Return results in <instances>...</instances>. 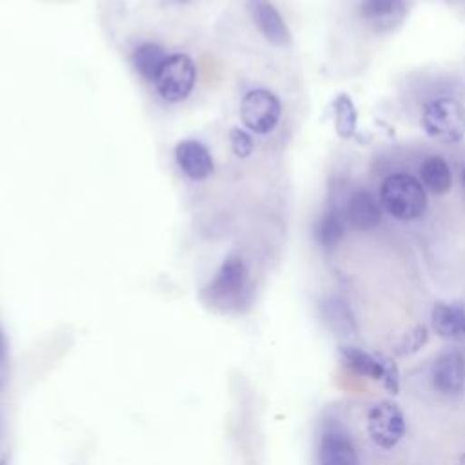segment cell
I'll use <instances>...</instances> for the list:
<instances>
[{
  "label": "cell",
  "mask_w": 465,
  "mask_h": 465,
  "mask_svg": "<svg viewBox=\"0 0 465 465\" xmlns=\"http://www.w3.org/2000/svg\"><path fill=\"white\" fill-rule=\"evenodd\" d=\"M383 209L398 220H414L427 207L425 189L420 180L411 174H391L380 189Z\"/></svg>",
  "instance_id": "6da1fadb"
},
{
  "label": "cell",
  "mask_w": 465,
  "mask_h": 465,
  "mask_svg": "<svg viewBox=\"0 0 465 465\" xmlns=\"http://www.w3.org/2000/svg\"><path fill=\"white\" fill-rule=\"evenodd\" d=\"M338 352L341 363L352 372L380 381L391 394L400 392V369L391 356L381 352H369L354 345H341Z\"/></svg>",
  "instance_id": "7a4b0ae2"
},
{
  "label": "cell",
  "mask_w": 465,
  "mask_h": 465,
  "mask_svg": "<svg viewBox=\"0 0 465 465\" xmlns=\"http://www.w3.org/2000/svg\"><path fill=\"white\" fill-rule=\"evenodd\" d=\"M421 125L440 142L452 143L465 134V107L454 98H436L423 105Z\"/></svg>",
  "instance_id": "3957f363"
},
{
  "label": "cell",
  "mask_w": 465,
  "mask_h": 465,
  "mask_svg": "<svg viewBox=\"0 0 465 465\" xmlns=\"http://www.w3.org/2000/svg\"><path fill=\"white\" fill-rule=\"evenodd\" d=\"M405 414L392 400H380L367 411V432L380 449H394L405 436Z\"/></svg>",
  "instance_id": "277c9868"
},
{
  "label": "cell",
  "mask_w": 465,
  "mask_h": 465,
  "mask_svg": "<svg viewBox=\"0 0 465 465\" xmlns=\"http://www.w3.org/2000/svg\"><path fill=\"white\" fill-rule=\"evenodd\" d=\"M196 84V67L194 62L185 53L169 54L162 71L158 73L154 85L158 94L167 102L185 100Z\"/></svg>",
  "instance_id": "5b68a950"
},
{
  "label": "cell",
  "mask_w": 465,
  "mask_h": 465,
  "mask_svg": "<svg viewBox=\"0 0 465 465\" xmlns=\"http://www.w3.org/2000/svg\"><path fill=\"white\" fill-rule=\"evenodd\" d=\"M280 116L282 104L278 96L267 89H252L242 98L240 118L243 125L256 134L271 133L278 125Z\"/></svg>",
  "instance_id": "8992f818"
},
{
  "label": "cell",
  "mask_w": 465,
  "mask_h": 465,
  "mask_svg": "<svg viewBox=\"0 0 465 465\" xmlns=\"http://www.w3.org/2000/svg\"><path fill=\"white\" fill-rule=\"evenodd\" d=\"M247 285V267L238 254H231L223 260L218 272L211 280L207 292L216 303H232L236 302Z\"/></svg>",
  "instance_id": "52a82bcc"
},
{
  "label": "cell",
  "mask_w": 465,
  "mask_h": 465,
  "mask_svg": "<svg viewBox=\"0 0 465 465\" xmlns=\"http://www.w3.org/2000/svg\"><path fill=\"white\" fill-rule=\"evenodd\" d=\"M430 383L443 396H458L465 389V358L458 349H443L436 354Z\"/></svg>",
  "instance_id": "ba28073f"
},
{
  "label": "cell",
  "mask_w": 465,
  "mask_h": 465,
  "mask_svg": "<svg viewBox=\"0 0 465 465\" xmlns=\"http://www.w3.org/2000/svg\"><path fill=\"white\" fill-rule=\"evenodd\" d=\"M318 465H360L356 447L341 429H327L318 443Z\"/></svg>",
  "instance_id": "9c48e42d"
},
{
  "label": "cell",
  "mask_w": 465,
  "mask_h": 465,
  "mask_svg": "<svg viewBox=\"0 0 465 465\" xmlns=\"http://www.w3.org/2000/svg\"><path fill=\"white\" fill-rule=\"evenodd\" d=\"M247 11L265 40H269L274 45H287L291 42L287 24L269 0H249Z\"/></svg>",
  "instance_id": "30bf717a"
},
{
  "label": "cell",
  "mask_w": 465,
  "mask_h": 465,
  "mask_svg": "<svg viewBox=\"0 0 465 465\" xmlns=\"http://www.w3.org/2000/svg\"><path fill=\"white\" fill-rule=\"evenodd\" d=\"M361 18L374 31H391L401 24L407 15L403 0H361Z\"/></svg>",
  "instance_id": "8fae6325"
},
{
  "label": "cell",
  "mask_w": 465,
  "mask_h": 465,
  "mask_svg": "<svg viewBox=\"0 0 465 465\" xmlns=\"http://www.w3.org/2000/svg\"><path fill=\"white\" fill-rule=\"evenodd\" d=\"M174 158L191 180H205L214 169L211 153L198 140H182L174 149Z\"/></svg>",
  "instance_id": "7c38bea8"
},
{
  "label": "cell",
  "mask_w": 465,
  "mask_h": 465,
  "mask_svg": "<svg viewBox=\"0 0 465 465\" xmlns=\"http://www.w3.org/2000/svg\"><path fill=\"white\" fill-rule=\"evenodd\" d=\"M430 325L440 338L465 341V307L458 303L436 302L430 311Z\"/></svg>",
  "instance_id": "4fadbf2b"
},
{
  "label": "cell",
  "mask_w": 465,
  "mask_h": 465,
  "mask_svg": "<svg viewBox=\"0 0 465 465\" xmlns=\"http://www.w3.org/2000/svg\"><path fill=\"white\" fill-rule=\"evenodd\" d=\"M347 220L356 229H372L381 220V207L369 191L358 189L347 202Z\"/></svg>",
  "instance_id": "5bb4252c"
},
{
  "label": "cell",
  "mask_w": 465,
  "mask_h": 465,
  "mask_svg": "<svg viewBox=\"0 0 465 465\" xmlns=\"http://www.w3.org/2000/svg\"><path fill=\"white\" fill-rule=\"evenodd\" d=\"M167 58L169 54L165 53L163 47H160L158 44L147 42L134 49L131 62L142 78H145L147 82H154Z\"/></svg>",
  "instance_id": "9a60e30c"
},
{
  "label": "cell",
  "mask_w": 465,
  "mask_h": 465,
  "mask_svg": "<svg viewBox=\"0 0 465 465\" xmlns=\"http://www.w3.org/2000/svg\"><path fill=\"white\" fill-rule=\"evenodd\" d=\"M421 185L427 187L432 194H445L452 185V176L447 162L440 156L427 158L420 167Z\"/></svg>",
  "instance_id": "2e32d148"
},
{
  "label": "cell",
  "mask_w": 465,
  "mask_h": 465,
  "mask_svg": "<svg viewBox=\"0 0 465 465\" xmlns=\"http://www.w3.org/2000/svg\"><path fill=\"white\" fill-rule=\"evenodd\" d=\"M429 340V329L423 323L414 325L394 341V352L398 356H411L425 347Z\"/></svg>",
  "instance_id": "e0dca14e"
},
{
  "label": "cell",
  "mask_w": 465,
  "mask_h": 465,
  "mask_svg": "<svg viewBox=\"0 0 465 465\" xmlns=\"http://www.w3.org/2000/svg\"><path fill=\"white\" fill-rule=\"evenodd\" d=\"M343 236V223L341 218L334 213L329 211L322 216V220L316 225V238L323 247H334L338 240Z\"/></svg>",
  "instance_id": "ac0fdd59"
},
{
  "label": "cell",
  "mask_w": 465,
  "mask_h": 465,
  "mask_svg": "<svg viewBox=\"0 0 465 465\" xmlns=\"http://www.w3.org/2000/svg\"><path fill=\"white\" fill-rule=\"evenodd\" d=\"M334 111H336V129L341 136H351L356 125V111L352 107V102L341 94L336 102H334Z\"/></svg>",
  "instance_id": "d6986e66"
},
{
  "label": "cell",
  "mask_w": 465,
  "mask_h": 465,
  "mask_svg": "<svg viewBox=\"0 0 465 465\" xmlns=\"http://www.w3.org/2000/svg\"><path fill=\"white\" fill-rule=\"evenodd\" d=\"M229 140H231V147H232V153L238 156V158H247L251 153H252V138L249 133L242 131V129H232L229 133Z\"/></svg>",
  "instance_id": "ffe728a7"
},
{
  "label": "cell",
  "mask_w": 465,
  "mask_h": 465,
  "mask_svg": "<svg viewBox=\"0 0 465 465\" xmlns=\"http://www.w3.org/2000/svg\"><path fill=\"white\" fill-rule=\"evenodd\" d=\"M7 356H9V341L4 329L0 327V367L7 361Z\"/></svg>",
  "instance_id": "44dd1931"
},
{
  "label": "cell",
  "mask_w": 465,
  "mask_h": 465,
  "mask_svg": "<svg viewBox=\"0 0 465 465\" xmlns=\"http://www.w3.org/2000/svg\"><path fill=\"white\" fill-rule=\"evenodd\" d=\"M171 2H176V4H185L187 0H171Z\"/></svg>",
  "instance_id": "7402d4cb"
},
{
  "label": "cell",
  "mask_w": 465,
  "mask_h": 465,
  "mask_svg": "<svg viewBox=\"0 0 465 465\" xmlns=\"http://www.w3.org/2000/svg\"><path fill=\"white\" fill-rule=\"evenodd\" d=\"M460 465H465V456L460 460Z\"/></svg>",
  "instance_id": "603a6c76"
},
{
  "label": "cell",
  "mask_w": 465,
  "mask_h": 465,
  "mask_svg": "<svg viewBox=\"0 0 465 465\" xmlns=\"http://www.w3.org/2000/svg\"><path fill=\"white\" fill-rule=\"evenodd\" d=\"M5 463V458H0V465H4Z\"/></svg>",
  "instance_id": "cb8c5ba5"
},
{
  "label": "cell",
  "mask_w": 465,
  "mask_h": 465,
  "mask_svg": "<svg viewBox=\"0 0 465 465\" xmlns=\"http://www.w3.org/2000/svg\"><path fill=\"white\" fill-rule=\"evenodd\" d=\"M463 185H465V169H463Z\"/></svg>",
  "instance_id": "d4e9b609"
}]
</instances>
